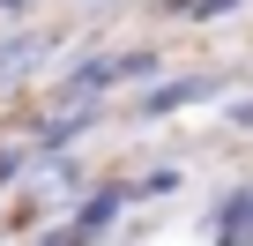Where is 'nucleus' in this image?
Wrapping results in <instances>:
<instances>
[{
	"label": "nucleus",
	"instance_id": "obj_2",
	"mask_svg": "<svg viewBox=\"0 0 253 246\" xmlns=\"http://www.w3.org/2000/svg\"><path fill=\"white\" fill-rule=\"evenodd\" d=\"M0 8H15V0H0Z\"/></svg>",
	"mask_w": 253,
	"mask_h": 246
},
{
	"label": "nucleus",
	"instance_id": "obj_1",
	"mask_svg": "<svg viewBox=\"0 0 253 246\" xmlns=\"http://www.w3.org/2000/svg\"><path fill=\"white\" fill-rule=\"evenodd\" d=\"M223 8H238V0H186V15H223Z\"/></svg>",
	"mask_w": 253,
	"mask_h": 246
}]
</instances>
